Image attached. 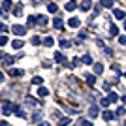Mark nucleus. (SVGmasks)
Returning <instances> with one entry per match:
<instances>
[{"label":"nucleus","mask_w":126,"mask_h":126,"mask_svg":"<svg viewBox=\"0 0 126 126\" xmlns=\"http://www.w3.org/2000/svg\"><path fill=\"white\" fill-rule=\"evenodd\" d=\"M15 109V105H11V102H8L6 100L4 104H2V113H4V115H10L11 111Z\"/></svg>","instance_id":"1"},{"label":"nucleus","mask_w":126,"mask_h":126,"mask_svg":"<svg viewBox=\"0 0 126 126\" xmlns=\"http://www.w3.org/2000/svg\"><path fill=\"white\" fill-rule=\"evenodd\" d=\"M25 32H26L25 26H21V25H15V26H13V34H17V36H25Z\"/></svg>","instance_id":"2"},{"label":"nucleus","mask_w":126,"mask_h":126,"mask_svg":"<svg viewBox=\"0 0 126 126\" xmlns=\"http://www.w3.org/2000/svg\"><path fill=\"white\" fill-rule=\"evenodd\" d=\"M53 26H55L57 30H62V17H55V19H53Z\"/></svg>","instance_id":"3"},{"label":"nucleus","mask_w":126,"mask_h":126,"mask_svg":"<svg viewBox=\"0 0 126 126\" xmlns=\"http://www.w3.org/2000/svg\"><path fill=\"white\" fill-rule=\"evenodd\" d=\"M68 25L72 26V28H77V26L81 25V21H79L77 17H72V19H68Z\"/></svg>","instance_id":"4"},{"label":"nucleus","mask_w":126,"mask_h":126,"mask_svg":"<svg viewBox=\"0 0 126 126\" xmlns=\"http://www.w3.org/2000/svg\"><path fill=\"white\" fill-rule=\"evenodd\" d=\"M79 8H81L83 11H89L90 8H92V2H90V0H83V4L79 6Z\"/></svg>","instance_id":"5"},{"label":"nucleus","mask_w":126,"mask_h":126,"mask_svg":"<svg viewBox=\"0 0 126 126\" xmlns=\"http://www.w3.org/2000/svg\"><path fill=\"white\" fill-rule=\"evenodd\" d=\"M2 62H4V66H10V64L15 62V58H13V57H8V55H4V57H2Z\"/></svg>","instance_id":"6"},{"label":"nucleus","mask_w":126,"mask_h":126,"mask_svg":"<svg viewBox=\"0 0 126 126\" xmlns=\"http://www.w3.org/2000/svg\"><path fill=\"white\" fill-rule=\"evenodd\" d=\"M104 121H113L115 119V113H111V111H104Z\"/></svg>","instance_id":"7"},{"label":"nucleus","mask_w":126,"mask_h":126,"mask_svg":"<svg viewBox=\"0 0 126 126\" xmlns=\"http://www.w3.org/2000/svg\"><path fill=\"white\" fill-rule=\"evenodd\" d=\"M89 115H90V119H94V117L98 115V107H96V105H90L89 107Z\"/></svg>","instance_id":"8"},{"label":"nucleus","mask_w":126,"mask_h":126,"mask_svg":"<svg viewBox=\"0 0 126 126\" xmlns=\"http://www.w3.org/2000/svg\"><path fill=\"white\" fill-rule=\"evenodd\" d=\"M55 60L60 62V64H66V57H64L62 53H57V55H55Z\"/></svg>","instance_id":"9"},{"label":"nucleus","mask_w":126,"mask_h":126,"mask_svg":"<svg viewBox=\"0 0 126 126\" xmlns=\"http://www.w3.org/2000/svg\"><path fill=\"white\" fill-rule=\"evenodd\" d=\"M13 111H15V115H17V117H21V119H25V117H26V113L21 109V107H17V105H15V109H13Z\"/></svg>","instance_id":"10"},{"label":"nucleus","mask_w":126,"mask_h":126,"mask_svg":"<svg viewBox=\"0 0 126 126\" xmlns=\"http://www.w3.org/2000/svg\"><path fill=\"white\" fill-rule=\"evenodd\" d=\"M11 47H13V49H21L23 42H21V40H13V42H11Z\"/></svg>","instance_id":"11"},{"label":"nucleus","mask_w":126,"mask_h":126,"mask_svg":"<svg viewBox=\"0 0 126 126\" xmlns=\"http://www.w3.org/2000/svg\"><path fill=\"white\" fill-rule=\"evenodd\" d=\"M38 94L42 96V98H45V96H49V90L45 89V87H40V90H38Z\"/></svg>","instance_id":"12"},{"label":"nucleus","mask_w":126,"mask_h":126,"mask_svg":"<svg viewBox=\"0 0 126 126\" xmlns=\"http://www.w3.org/2000/svg\"><path fill=\"white\" fill-rule=\"evenodd\" d=\"M2 10H4V13L11 10V2H10V0H4V4H2Z\"/></svg>","instance_id":"13"},{"label":"nucleus","mask_w":126,"mask_h":126,"mask_svg":"<svg viewBox=\"0 0 126 126\" xmlns=\"http://www.w3.org/2000/svg\"><path fill=\"white\" fill-rule=\"evenodd\" d=\"M47 10H49V13H57V11H58V6H57V4H53V2H51V4L47 6Z\"/></svg>","instance_id":"14"},{"label":"nucleus","mask_w":126,"mask_h":126,"mask_svg":"<svg viewBox=\"0 0 126 126\" xmlns=\"http://www.w3.org/2000/svg\"><path fill=\"white\" fill-rule=\"evenodd\" d=\"M124 113H126V107H124V105H121V107L115 111V117H122Z\"/></svg>","instance_id":"15"},{"label":"nucleus","mask_w":126,"mask_h":126,"mask_svg":"<svg viewBox=\"0 0 126 126\" xmlns=\"http://www.w3.org/2000/svg\"><path fill=\"white\" fill-rule=\"evenodd\" d=\"M102 72H104V66H102V64H94V74L100 75Z\"/></svg>","instance_id":"16"},{"label":"nucleus","mask_w":126,"mask_h":126,"mask_svg":"<svg viewBox=\"0 0 126 126\" xmlns=\"http://www.w3.org/2000/svg\"><path fill=\"white\" fill-rule=\"evenodd\" d=\"M87 83H89L90 87H92V85L96 83V75H90V74H89V75H87Z\"/></svg>","instance_id":"17"},{"label":"nucleus","mask_w":126,"mask_h":126,"mask_svg":"<svg viewBox=\"0 0 126 126\" xmlns=\"http://www.w3.org/2000/svg\"><path fill=\"white\" fill-rule=\"evenodd\" d=\"M75 6H77V4H75V0H72V2H68V4H66V10H68V11H74Z\"/></svg>","instance_id":"18"},{"label":"nucleus","mask_w":126,"mask_h":126,"mask_svg":"<svg viewBox=\"0 0 126 126\" xmlns=\"http://www.w3.org/2000/svg\"><path fill=\"white\" fill-rule=\"evenodd\" d=\"M107 98H109V102H117V100H119V94H117V92H109Z\"/></svg>","instance_id":"19"},{"label":"nucleus","mask_w":126,"mask_h":126,"mask_svg":"<svg viewBox=\"0 0 126 126\" xmlns=\"http://www.w3.org/2000/svg\"><path fill=\"white\" fill-rule=\"evenodd\" d=\"M115 17H117V19H124L126 13H124L122 10H115Z\"/></svg>","instance_id":"20"},{"label":"nucleus","mask_w":126,"mask_h":126,"mask_svg":"<svg viewBox=\"0 0 126 126\" xmlns=\"http://www.w3.org/2000/svg\"><path fill=\"white\" fill-rule=\"evenodd\" d=\"M38 21V17H28V21H26V26H34Z\"/></svg>","instance_id":"21"},{"label":"nucleus","mask_w":126,"mask_h":126,"mask_svg":"<svg viewBox=\"0 0 126 126\" xmlns=\"http://www.w3.org/2000/svg\"><path fill=\"white\" fill-rule=\"evenodd\" d=\"M109 34H111V36H117V34H119V28H117L115 25H111L109 26Z\"/></svg>","instance_id":"22"},{"label":"nucleus","mask_w":126,"mask_h":126,"mask_svg":"<svg viewBox=\"0 0 126 126\" xmlns=\"http://www.w3.org/2000/svg\"><path fill=\"white\" fill-rule=\"evenodd\" d=\"M102 4H104L105 8H113V4H115V0H102Z\"/></svg>","instance_id":"23"},{"label":"nucleus","mask_w":126,"mask_h":126,"mask_svg":"<svg viewBox=\"0 0 126 126\" xmlns=\"http://www.w3.org/2000/svg\"><path fill=\"white\" fill-rule=\"evenodd\" d=\"M10 74L13 75V77H21V75H23V70H11Z\"/></svg>","instance_id":"24"},{"label":"nucleus","mask_w":126,"mask_h":126,"mask_svg":"<svg viewBox=\"0 0 126 126\" xmlns=\"http://www.w3.org/2000/svg\"><path fill=\"white\" fill-rule=\"evenodd\" d=\"M53 43H55V42H53V38H45V40H43V45H45V47H51Z\"/></svg>","instance_id":"25"},{"label":"nucleus","mask_w":126,"mask_h":126,"mask_svg":"<svg viewBox=\"0 0 126 126\" xmlns=\"http://www.w3.org/2000/svg\"><path fill=\"white\" fill-rule=\"evenodd\" d=\"M13 13H15V15H21L23 13V4H17V8L13 10Z\"/></svg>","instance_id":"26"},{"label":"nucleus","mask_w":126,"mask_h":126,"mask_svg":"<svg viewBox=\"0 0 126 126\" xmlns=\"http://www.w3.org/2000/svg\"><path fill=\"white\" fill-rule=\"evenodd\" d=\"M81 60H83L85 64H92V57H90V55H85V57L81 58Z\"/></svg>","instance_id":"27"},{"label":"nucleus","mask_w":126,"mask_h":126,"mask_svg":"<svg viewBox=\"0 0 126 126\" xmlns=\"http://www.w3.org/2000/svg\"><path fill=\"white\" fill-rule=\"evenodd\" d=\"M70 124V119L68 117H66V119H60V121H58V126H68Z\"/></svg>","instance_id":"28"},{"label":"nucleus","mask_w":126,"mask_h":126,"mask_svg":"<svg viewBox=\"0 0 126 126\" xmlns=\"http://www.w3.org/2000/svg\"><path fill=\"white\" fill-rule=\"evenodd\" d=\"M30 42H32V45H40V43H42V40H40V36H34Z\"/></svg>","instance_id":"29"},{"label":"nucleus","mask_w":126,"mask_h":126,"mask_svg":"<svg viewBox=\"0 0 126 126\" xmlns=\"http://www.w3.org/2000/svg\"><path fill=\"white\" fill-rule=\"evenodd\" d=\"M38 21H40V25H47L49 19H47V17H43V15H40V17H38Z\"/></svg>","instance_id":"30"},{"label":"nucleus","mask_w":126,"mask_h":126,"mask_svg":"<svg viewBox=\"0 0 126 126\" xmlns=\"http://www.w3.org/2000/svg\"><path fill=\"white\" fill-rule=\"evenodd\" d=\"M58 43H60V47H70V45H72V43H70L68 40H60Z\"/></svg>","instance_id":"31"},{"label":"nucleus","mask_w":126,"mask_h":126,"mask_svg":"<svg viewBox=\"0 0 126 126\" xmlns=\"http://www.w3.org/2000/svg\"><path fill=\"white\" fill-rule=\"evenodd\" d=\"M100 104L104 105V107H107V105H109L111 102H109V98H102V100H100Z\"/></svg>","instance_id":"32"},{"label":"nucleus","mask_w":126,"mask_h":126,"mask_svg":"<svg viewBox=\"0 0 126 126\" xmlns=\"http://www.w3.org/2000/svg\"><path fill=\"white\" fill-rule=\"evenodd\" d=\"M42 81H43V79H42V77H38V75L32 79V83H34V85H42Z\"/></svg>","instance_id":"33"},{"label":"nucleus","mask_w":126,"mask_h":126,"mask_svg":"<svg viewBox=\"0 0 126 126\" xmlns=\"http://www.w3.org/2000/svg\"><path fill=\"white\" fill-rule=\"evenodd\" d=\"M42 119V111H38V113H34V117H32V121H40Z\"/></svg>","instance_id":"34"},{"label":"nucleus","mask_w":126,"mask_h":126,"mask_svg":"<svg viewBox=\"0 0 126 126\" xmlns=\"http://www.w3.org/2000/svg\"><path fill=\"white\" fill-rule=\"evenodd\" d=\"M6 43H8V36H2L0 38V45H6Z\"/></svg>","instance_id":"35"},{"label":"nucleus","mask_w":126,"mask_h":126,"mask_svg":"<svg viewBox=\"0 0 126 126\" xmlns=\"http://www.w3.org/2000/svg\"><path fill=\"white\" fill-rule=\"evenodd\" d=\"M119 42H121L122 45H126V36H121V38H119Z\"/></svg>","instance_id":"36"},{"label":"nucleus","mask_w":126,"mask_h":126,"mask_svg":"<svg viewBox=\"0 0 126 126\" xmlns=\"http://www.w3.org/2000/svg\"><path fill=\"white\" fill-rule=\"evenodd\" d=\"M104 90H111V85L109 83H104Z\"/></svg>","instance_id":"37"},{"label":"nucleus","mask_w":126,"mask_h":126,"mask_svg":"<svg viewBox=\"0 0 126 126\" xmlns=\"http://www.w3.org/2000/svg\"><path fill=\"white\" fill-rule=\"evenodd\" d=\"M81 124H83V126H94V124H92V122H89V121H83V122H81Z\"/></svg>","instance_id":"38"},{"label":"nucleus","mask_w":126,"mask_h":126,"mask_svg":"<svg viewBox=\"0 0 126 126\" xmlns=\"http://www.w3.org/2000/svg\"><path fill=\"white\" fill-rule=\"evenodd\" d=\"M0 126H8V122H6V121H4V122H0Z\"/></svg>","instance_id":"39"},{"label":"nucleus","mask_w":126,"mask_h":126,"mask_svg":"<svg viewBox=\"0 0 126 126\" xmlns=\"http://www.w3.org/2000/svg\"><path fill=\"white\" fill-rule=\"evenodd\" d=\"M40 126H49V124H47V122H43V124H40Z\"/></svg>","instance_id":"40"},{"label":"nucleus","mask_w":126,"mask_h":126,"mask_svg":"<svg viewBox=\"0 0 126 126\" xmlns=\"http://www.w3.org/2000/svg\"><path fill=\"white\" fill-rule=\"evenodd\" d=\"M124 28H126V23H124Z\"/></svg>","instance_id":"41"},{"label":"nucleus","mask_w":126,"mask_h":126,"mask_svg":"<svg viewBox=\"0 0 126 126\" xmlns=\"http://www.w3.org/2000/svg\"><path fill=\"white\" fill-rule=\"evenodd\" d=\"M124 126H126V124H124Z\"/></svg>","instance_id":"42"}]
</instances>
